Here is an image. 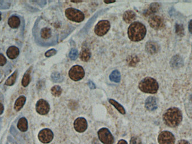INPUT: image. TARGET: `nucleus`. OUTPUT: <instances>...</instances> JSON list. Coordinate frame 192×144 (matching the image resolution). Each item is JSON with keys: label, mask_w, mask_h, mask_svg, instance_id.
Masks as SVG:
<instances>
[{"label": "nucleus", "mask_w": 192, "mask_h": 144, "mask_svg": "<svg viewBox=\"0 0 192 144\" xmlns=\"http://www.w3.org/2000/svg\"><path fill=\"white\" fill-rule=\"evenodd\" d=\"M26 101V98L25 96H21L16 100L14 105V109L16 111H19L24 106V104Z\"/></svg>", "instance_id": "6ab92c4d"}, {"label": "nucleus", "mask_w": 192, "mask_h": 144, "mask_svg": "<svg viewBox=\"0 0 192 144\" xmlns=\"http://www.w3.org/2000/svg\"><path fill=\"white\" fill-rule=\"evenodd\" d=\"M147 29L144 25L139 22H134L131 24L128 30V35L131 40L137 42L143 39L146 35Z\"/></svg>", "instance_id": "f257e3e1"}, {"label": "nucleus", "mask_w": 192, "mask_h": 144, "mask_svg": "<svg viewBox=\"0 0 192 144\" xmlns=\"http://www.w3.org/2000/svg\"></svg>", "instance_id": "c03bdc74"}, {"label": "nucleus", "mask_w": 192, "mask_h": 144, "mask_svg": "<svg viewBox=\"0 0 192 144\" xmlns=\"http://www.w3.org/2000/svg\"><path fill=\"white\" fill-rule=\"evenodd\" d=\"M74 127L77 132L82 133L85 132L88 128V123L84 117H78L74 121Z\"/></svg>", "instance_id": "f8f14e48"}, {"label": "nucleus", "mask_w": 192, "mask_h": 144, "mask_svg": "<svg viewBox=\"0 0 192 144\" xmlns=\"http://www.w3.org/2000/svg\"><path fill=\"white\" fill-rule=\"evenodd\" d=\"M188 29H189L190 32H191L192 34V20H191L190 21L189 23Z\"/></svg>", "instance_id": "e433bc0d"}, {"label": "nucleus", "mask_w": 192, "mask_h": 144, "mask_svg": "<svg viewBox=\"0 0 192 144\" xmlns=\"http://www.w3.org/2000/svg\"><path fill=\"white\" fill-rule=\"evenodd\" d=\"M17 75H18V71H15L6 80V81L5 82L6 85L8 86H13L16 81Z\"/></svg>", "instance_id": "a878e982"}, {"label": "nucleus", "mask_w": 192, "mask_h": 144, "mask_svg": "<svg viewBox=\"0 0 192 144\" xmlns=\"http://www.w3.org/2000/svg\"><path fill=\"white\" fill-rule=\"evenodd\" d=\"M6 54L8 58H10V59H14L18 57L19 49L16 47H8Z\"/></svg>", "instance_id": "f3484780"}, {"label": "nucleus", "mask_w": 192, "mask_h": 144, "mask_svg": "<svg viewBox=\"0 0 192 144\" xmlns=\"http://www.w3.org/2000/svg\"><path fill=\"white\" fill-rule=\"evenodd\" d=\"M10 4L8 2H6L4 1H0V8L1 9H6L9 8Z\"/></svg>", "instance_id": "72a5a7b5"}, {"label": "nucleus", "mask_w": 192, "mask_h": 144, "mask_svg": "<svg viewBox=\"0 0 192 144\" xmlns=\"http://www.w3.org/2000/svg\"><path fill=\"white\" fill-rule=\"evenodd\" d=\"M130 144H141V140L137 136H133L131 138Z\"/></svg>", "instance_id": "2f4dec72"}, {"label": "nucleus", "mask_w": 192, "mask_h": 144, "mask_svg": "<svg viewBox=\"0 0 192 144\" xmlns=\"http://www.w3.org/2000/svg\"><path fill=\"white\" fill-rule=\"evenodd\" d=\"M91 52L88 48H84L80 53V58L83 62H88L90 59Z\"/></svg>", "instance_id": "4be33fe9"}, {"label": "nucleus", "mask_w": 192, "mask_h": 144, "mask_svg": "<svg viewBox=\"0 0 192 144\" xmlns=\"http://www.w3.org/2000/svg\"><path fill=\"white\" fill-rule=\"evenodd\" d=\"M170 65L172 67L175 69L183 67L184 62L183 59L179 55H175L170 60Z\"/></svg>", "instance_id": "2eb2a0df"}, {"label": "nucleus", "mask_w": 192, "mask_h": 144, "mask_svg": "<svg viewBox=\"0 0 192 144\" xmlns=\"http://www.w3.org/2000/svg\"><path fill=\"white\" fill-rule=\"evenodd\" d=\"M109 80L115 83H119L121 81V74L119 71L114 70L112 71L109 76Z\"/></svg>", "instance_id": "5701e85b"}, {"label": "nucleus", "mask_w": 192, "mask_h": 144, "mask_svg": "<svg viewBox=\"0 0 192 144\" xmlns=\"http://www.w3.org/2000/svg\"><path fill=\"white\" fill-rule=\"evenodd\" d=\"M7 62V60L4 55L0 54V66H3Z\"/></svg>", "instance_id": "f704fd0d"}, {"label": "nucleus", "mask_w": 192, "mask_h": 144, "mask_svg": "<svg viewBox=\"0 0 192 144\" xmlns=\"http://www.w3.org/2000/svg\"><path fill=\"white\" fill-rule=\"evenodd\" d=\"M35 108L39 114L41 115H45L49 112L50 106L48 102H47L45 100L40 99L37 102Z\"/></svg>", "instance_id": "9d476101"}, {"label": "nucleus", "mask_w": 192, "mask_h": 144, "mask_svg": "<svg viewBox=\"0 0 192 144\" xmlns=\"http://www.w3.org/2000/svg\"><path fill=\"white\" fill-rule=\"evenodd\" d=\"M78 55H79L78 51H77V49H76L72 48V49L70 51L69 57L71 60H76V59H77V57H78Z\"/></svg>", "instance_id": "c756f323"}, {"label": "nucleus", "mask_w": 192, "mask_h": 144, "mask_svg": "<svg viewBox=\"0 0 192 144\" xmlns=\"http://www.w3.org/2000/svg\"><path fill=\"white\" fill-rule=\"evenodd\" d=\"M65 16L70 21L81 22L84 20V14L81 11L74 8H68L65 10Z\"/></svg>", "instance_id": "20e7f679"}, {"label": "nucleus", "mask_w": 192, "mask_h": 144, "mask_svg": "<svg viewBox=\"0 0 192 144\" xmlns=\"http://www.w3.org/2000/svg\"><path fill=\"white\" fill-rule=\"evenodd\" d=\"M52 79L53 80V81L55 82H61V76L60 74H59L58 72H55V73H53L52 74Z\"/></svg>", "instance_id": "7c9ffc66"}, {"label": "nucleus", "mask_w": 192, "mask_h": 144, "mask_svg": "<svg viewBox=\"0 0 192 144\" xmlns=\"http://www.w3.org/2000/svg\"><path fill=\"white\" fill-rule=\"evenodd\" d=\"M123 18V20L125 22L128 24H130L136 20V14L134 13V12H133V11H126L124 13Z\"/></svg>", "instance_id": "dca6fc26"}, {"label": "nucleus", "mask_w": 192, "mask_h": 144, "mask_svg": "<svg viewBox=\"0 0 192 144\" xmlns=\"http://www.w3.org/2000/svg\"><path fill=\"white\" fill-rule=\"evenodd\" d=\"M1 20V13L0 12V20Z\"/></svg>", "instance_id": "37998d69"}, {"label": "nucleus", "mask_w": 192, "mask_h": 144, "mask_svg": "<svg viewBox=\"0 0 192 144\" xmlns=\"http://www.w3.org/2000/svg\"><path fill=\"white\" fill-rule=\"evenodd\" d=\"M40 37L43 39L48 40L52 36V32L51 29L48 27H44L40 30Z\"/></svg>", "instance_id": "393cba45"}, {"label": "nucleus", "mask_w": 192, "mask_h": 144, "mask_svg": "<svg viewBox=\"0 0 192 144\" xmlns=\"http://www.w3.org/2000/svg\"><path fill=\"white\" fill-rule=\"evenodd\" d=\"M159 88L157 81L151 77H146L143 79L139 83V88L141 92L155 94L157 92Z\"/></svg>", "instance_id": "7ed1b4c3"}, {"label": "nucleus", "mask_w": 192, "mask_h": 144, "mask_svg": "<svg viewBox=\"0 0 192 144\" xmlns=\"http://www.w3.org/2000/svg\"><path fill=\"white\" fill-rule=\"evenodd\" d=\"M3 111H4V107L3 104L0 103V115L3 114Z\"/></svg>", "instance_id": "c9c22d12"}, {"label": "nucleus", "mask_w": 192, "mask_h": 144, "mask_svg": "<svg viewBox=\"0 0 192 144\" xmlns=\"http://www.w3.org/2000/svg\"><path fill=\"white\" fill-rule=\"evenodd\" d=\"M72 2H82L83 1H72Z\"/></svg>", "instance_id": "79ce46f5"}, {"label": "nucleus", "mask_w": 192, "mask_h": 144, "mask_svg": "<svg viewBox=\"0 0 192 144\" xmlns=\"http://www.w3.org/2000/svg\"><path fill=\"white\" fill-rule=\"evenodd\" d=\"M160 49L159 45L156 42H149L146 45V50L150 54H154L158 52Z\"/></svg>", "instance_id": "4468645a"}, {"label": "nucleus", "mask_w": 192, "mask_h": 144, "mask_svg": "<svg viewBox=\"0 0 192 144\" xmlns=\"http://www.w3.org/2000/svg\"><path fill=\"white\" fill-rule=\"evenodd\" d=\"M109 103H111L113 106H114L115 108H116L121 114H122V115H125V114L126 111L125 110V108H124V107H123L122 105H120L119 102H117L116 101L113 100V99H109Z\"/></svg>", "instance_id": "412c9836"}, {"label": "nucleus", "mask_w": 192, "mask_h": 144, "mask_svg": "<svg viewBox=\"0 0 192 144\" xmlns=\"http://www.w3.org/2000/svg\"><path fill=\"white\" fill-rule=\"evenodd\" d=\"M175 32L178 36L183 37L184 35V27L181 24H176L175 25Z\"/></svg>", "instance_id": "c85d7f7f"}, {"label": "nucleus", "mask_w": 192, "mask_h": 144, "mask_svg": "<svg viewBox=\"0 0 192 144\" xmlns=\"http://www.w3.org/2000/svg\"><path fill=\"white\" fill-rule=\"evenodd\" d=\"M182 117L181 111L175 107L168 108L163 115L165 123L171 127L178 126L181 122Z\"/></svg>", "instance_id": "f03ea898"}, {"label": "nucleus", "mask_w": 192, "mask_h": 144, "mask_svg": "<svg viewBox=\"0 0 192 144\" xmlns=\"http://www.w3.org/2000/svg\"><path fill=\"white\" fill-rule=\"evenodd\" d=\"M104 2L106 3H111L115 2L116 1H104Z\"/></svg>", "instance_id": "a19ab883"}, {"label": "nucleus", "mask_w": 192, "mask_h": 144, "mask_svg": "<svg viewBox=\"0 0 192 144\" xmlns=\"http://www.w3.org/2000/svg\"><path fill=\"white\" fill-rule=\"evenodd\" d=\"M18 128L20 131L22 132H25L28 130V121L24 117L21 118L19 120L18 123Z\"/></svg>", "instance_id": "b1692460"}, {"label": "nucleus", "mask_w": 192, "mask_h": 144, "mask_svg": "<svg viewBox=\"0 0 192 144\" xmlns=\"http://www.w3.org/2000/svg\"><path fill=\"white\" fill-rule=\"evenodd\" d=\"M145 107L150 111L156 110L157 108L156 98L152 96L148 97L145 101Z\"/></svg>", "instance_id": "ddd939ff"}, {"label": "nucleus", "mask_w": 192, "mask_h": 144, "mask_svg": "<svg viewBox=\"0 0 192 144\" xmlns=\"http://www.w3.org/2000/svg\"><path fill=\"white\" fill-rule=\"evenodd\" d=\"M53 133L49 128H44L39 132L38 139L43 144L51 142L53 139Z\"/></svg>", "instance_id": "1a4fd4ad"}, {"label": "nucleus", "mask_w": 192, "mask_h": 144, "mask_svg": "<svg viewBox=\"0 0 192 144\" xmlns=\"http://www.w3.org/2000/svg\"><path fill=\"white\" fill-rule=\"evenodd\" d=\"M117 144H128V142L125 140H120Z\"/></svg>", "instance_id": "4c0bfd02"}, {"label": "nucleus", "mask_w": 192, "mask_h": 144, "mask_svg": "<svg viewBox=\"0 0 192 144\" xmlns=\"http://www.w3.org/2000/svg\"><path fill=\"white\" fill-rule=\"evenodd\" d=\"M149 25L155 30L163 29L165 26L164 20L161 17L158 16H152L148 20Z\"/></svg>", "instance_id": "9b49d317"}, {"label": "nucleus", "mask_w": 192, "mask_h": 144, "mask_svg": "<svg viewBox=\"0 0 192 144\" xmlns=\"http://www.w3.org/2000/svg\"><path fill=\"white\" fill-rule=\"evenodd\" d=\"M177 144H190L186 140H180V142H178V143Z\"/></svg>", "instance_id": "ea45409f"}, {"label": "nucleus", "mask_w": 192, "mask_h": 144, "mask_svg": "<svg viewBox=\"0 0 192 144\" xmlns=\"http://www.w3.org/2000/svg\"><path fill=\"white\" fill-rule=\"evenodd\" d=\"M32 71V67H30L28 71L25 72V73L24 74V76L22 79L21 82V84L23 85V86L24 87L28 86V84H29L30 81H31V77H30V73Z\"/></svg>", "instance_id": "aec40b11"}, {"label": "nucleus", "mask_w": 192, "mask_h": 144, "mask_svg": "<svg viewBox=\"0 0 192 144\" xmlns=\"http://www.w3.org/2000/svg\"><path fill=\"white\" fill-rule=\"evenodd\" d=\"M52 94L55 97H59L61 96L62 89L59 86H55L51 89Z\"/></svg>", "instance_id": "bb28decb"}, {"label": "nucleus", "mask_w": 192, "mask_h": 144, "mask_svg": "<svg viewBox=\"0 0 192 144\" xmlns=\"http://www.w3.org/2000/svg\"><path fill=\"white\" fill-rule=\"evenodd\" d=\"M158 141L160 144H174L175 142L173 134L169 131H163L158 137Z\"/></svg>", "instance_id": "6e6552de"}, {"label": "nucleus", "mask_w": 192, "mask_h": 144, "mask_svg": "<svg viewBox=\"0 0 192 144\" xmlns=\"http://www.w3.org/2000/svg\"><path fill=\"white\" fill-rule=\"evenodd\" d=\"M98 137L100 142L103 144H113L115 142L112 133L108 128L105 127L99 130Z\"/></svg>", "instance_id": "39448f33"}, {"label": "nucleus", "mask_w": 192, "mask_h": 144, "mask_svg": "<svg viewBox=\"0 0 192 144\" xmlns=\"http://www.w3.org/2000/svg\"><path fill=\"white\" fill-rule=\"evenodd\" d=\"M57 51L55 49H51L50 50H48L47 52H45V56L46 57H51L52 56L56 55Z\"/></svg>", "instance_id": "473e14b6"}, {"label": "nucleus", "mask_w": 192, "mask_h": 144, "mask_svg": "<svg viewBox=\"0 0 192 144\" xmlns=\"http://www.w3.org/2000/svg\"><path fill=\"white\" fill-rule=\"evenodd\" d=\"M89 86L90 88H92V89H94V88H96L95 85L92 82H89Z\"/></svg>", "instance_id": "58836bf2"}, {"label": "nucleus", "mask_w": 192, "mask_h": 144, "mask_svg": "<svg viewBox=\"0 0 192 144\" xmlns=\"http://www.w3.org/2000/svg\"><path fill=\"white\" fill-rule=\"evenodd\" d=\"M160 8V5L158 3H153L150 6L149 9L146 11L147 14H151V13H155L159 10Z\"/></svg>", "instance_id": "cd10ccee"}, {"label": "nucleus", "mask_w": 192, "mask_h": 144, "mask_svg": "<svg viewBox=\"0 0 192 144\" xmlns=\"http://www.w3.org/2000/svg\"><path fill=\"white\" fill-rule=\"evenodd\" d=\"M8 24L13 29H16L19 27L20 24V20L19 17L15 15L11 16L8 20Z\"/></svg>", "instance_id": "a211bd4d"}, {"label": "nucleus", "mask_w": 192, "mask_h": 144, "mask_svg": "<svg viewBox=\"0 0 192 144\" xmlns=\"http://www.w3.org/2000/svg\"><path fill=\"white\" fill-rule=\"evenodd\" d=\"M110 23L107 20L99 21L95 26L94 32L99 37H102L107 33L110 29Z\"/></svg>", "instance_id": "0eeeda50"}, {"label": "nucleus", "mask_w": 192, "mask_h": 144, "mask_svg": "<svg viewBox=\"0 0 192 144\" xmlns=\"http://www.w3.org/2000/svg\"><path fill=\"white\" fill-rule=\"evenodd\" d=\"M85 76V71L82 66H73L69 72L70 78L74 81H79L84 78Z\"/></svg>", "instance_id": "423d86ee"}]
</instances>
